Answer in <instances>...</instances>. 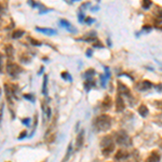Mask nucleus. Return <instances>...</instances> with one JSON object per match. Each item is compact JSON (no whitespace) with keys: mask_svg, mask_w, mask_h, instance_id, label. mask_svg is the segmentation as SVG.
<instances>
[{"mask_svg":"<svg viewBox=\"0 0 162 162\" xmlns=\"http://www.w3.org/2000/svg\"><path fill=\"white\" fill-rule=\"evenodd\" d=\"M92 126L96 132H106L111 126V118L108 115H99L93 120Z\"/></svg>","mask_w":162,"mask_h":162,"instance_id":"nucleus-1","label":"nucleus"},{"mask_svg":"<svg viewBox=\"0 0 162 162\" xmlns=\"http://www.w3.org/2000/svg\"><path fill=\"white\" fill-rule=\"evenodd\" d=\"M116 143L119 146H122V147H128V146L132 145V142H131V138L130 136L128 135V133L126 131H119L117 133V137H116Z\"/></svg>","mask_w":162,"mask_h":162,"instance_id":"nucleus-2","label":"nucleus"},{"mask_svg":"<svg viewBox=\"0 0 162 162\" xmlns=\"http://www.w3.org/2000/svg\"><path fill=\"white\" fill-rule=\"evenodd\" d=\"M6 69H7L8 75L11 76L12 78H17L20 74L23 73V68L21 66H19L17 64L13 63V62H8Z\"/></svg>","mask_w":162,"mask_h":162,"instance_id":"nucleus-3","label":"nucleus"},{"mask_svg":"<svg viewBox=\"0 0 162 162\" xmlns=\"http://www.w3.org/2000/svg\"><path fill=\"white\" fill-rule=\"evenodd\" d=\"M118 94L121 96L126 95V97H132L130 89L126 86H124L122 82H120V81H118Z\"/></svg>","mask_w":162,"mask_h":162,"instance_id":"nucleus-4","label":"nucleus"},{"mask_svg":"<svg viewBox=\"0 0 162 162\" xmlns=\"http://www.w3.org/2000/svg\"><path fill=\"white\" fill-rule=\"evenodd\" d=\"M152 88V83L148 80H144V81H141L139 83L136 84V89L139 90V91H147V90L151 89Z\"/></svg>","mask_w":162,"mask_h":162,"instance_id":"nucleus-5","label":"nucleus"},{"mask_svg":"<svg viewBox=\"0 0 162 162\" xmlns=\"http://www.w3.org/2000/svg\"><path fill=\"white\" fill-rule=\"evenodd\" d=\"M84 144V130H81L76 138V149L79 150Z\"/></svg>","mask_w":162,"mask_h":162,"instance_id":"nucleus-6","label":"nucleus"},{"mask_svg":"<svg viewBox=\"0 0 162 162\" xmlns=\"http://www.w3.org/2000/svg\"><path fill=\"white\" fill-rule=\"evenodd\" d=\"M116 106H117V111H123L124 108H126V103L123 101V97L121 95H117V98H116Z\"/></svg>","mask_w":162,"mask_h":162,"instance_id":"nucleus-7","label":"nucleus"},{"mask_svg":"<svg viewBox=\"0 0 162 162\" xmlns=\"http://www.w3.org/2000/svg\"><path fill=\"white\" fill-rule=\"evenodd\" d=\"M113 151H115V144H111V145H108L102 148V153L105 157H109Z\"/></svg>","mask_w":162,"mask_h":162,"instance_id":"nucleus-8","label":"nucleus"},{"mask_svg":"<svg viewBox=\"0 0 162 162\" xmlns=\"http://www.w3.org/2000/svg\"><path fill=\"white\" fill-rule=\"evenodd\" d=\"M36 30L37 31H39V33L46 34V35H50V36L55 35V34L57 33L56 30L53 29V28H42V27H36Z\"/></svg>","mask_w":162,"mask_h":162,"instance_id":"nucleus-9","label":"nucleus"},{"mask_svg":"<svg viewBox=\"0 0 162 162\" xmlns=\"http://www.w3.org/2000/svg\"><path fill=\"white\" fill-rule=\"evenodd\" d=\"M4 51H6V54H7V57L9 60H12L13 59V55H14V48L12 44H7L4 46Z\"/></svg>","mask_w":162,"mask_h":162,"instance_id":"nucleus-10","label":"nucleus"},{"mask_svg":"<svg viewBox=\"0 0 162 162\" xmlns=\"http://www.w3.org/2000/svg\"><path fill=\"white\" fill-rule=\"evenodd\" d=\"M145 162H160V153L157 152V151L151 152L150 156L146 159Z\"/></svg>","mask_w":162,"mask_h":162,"instance_id":"nucleus-11","label":"nucleus"},{"mask_svg":"<svg viewBox=\"0 0 162 162\" xmlns=\"http://www.w3.org/2000/svg\"><path fill=\"white\" fill-rule=\"evenodd\" d=\"M60 24L63 27H65V28H66L68 31H70V33H77V29H76V28H73L71 24H70L68 21H66V20H60Z\"/></svg>","mask_w":162,"mask_h":162,"instance_id":"nucleus-12","label":"nucleus"},{"mask_svg":"<svg viewBox=\"0 0 162 162\" xmlns=\"http://www.w3.org/2000/svg\"><path fill=\"white\" fill-rule=\"evenodd\" d=\"M128 157H129V152L124 150V149H120L119 151L116 153V156H115L116 160H123V159H126Z\"/></svg>","mask_w":162,"mask_h":162,"instance_id":"nucleus-13","label":"nucleus"},{"mask_svg":"<svg viewBox=\"0 0 162 162\" xmlns=\"http://www.w3.org/2000/svg\"><path fill=\"white\" fill-rule=\"evenodd\" d=\"M137 111H138V113L141 115L142 117H147L149 113V110H148V107L146 105H141L138 107V109H137Z\"/></svg>","mask_w":162,"mask_h":162,"instance_id":"nucleus-14","label":"nucleus"},{"mask_svg":"<svg viewBox=\"0 0 162 162\" xmlns=\"http://www.w3.org/2000/svg\"><path fill=\"white\" fill-rule=\"evenodd\" d=\"M111 144H113V138L110 136H105V137H103L102 142H101V147L103 148V147H106V146L111 145Z\"/></svg>","mask_w":162,"mask_h":162,"instance_id":"nucleus-15","label":"nucleus"},{"mask_svg":"<svg viewBox=\"0 0 162 162\" xmlns=\"http://www.w3.org/2000/svg\"><path fill=\"white\" fill-rule=\"evenodd\" d=\"M102 107L103 109H109L110 107H111V98H110L109 96H106L104 101L102 102Z\"/></svg>","mask_w":162,"mask_h":162,"instance_id":"nucleus-16","label":"nucleus"},{"mask_svg":"<svg viewBox=\"0 0 162 162\" xmlns=\"http://www.w3.org/2000/svg\"><path fill=\"white\" fill-rule=\"evenodd\" d=\"M42 94L44 96H48V76H43V83H42Z\"/></svg>","mask_w":162,"mask_h":162,"instance_id":"nucleus-17","label":"nucleus"},{"mask_svg":"<svg viewBox=\"0 0 162 162\" xmlns=\"http://www.w3.org/2000/svg\"><path fill=\"white\" fill-rule=\"evenodd\" d=\"M93 86H95V81L92 79H86V82H84V88H86V91H89L90 89H92Z\"/></svg>","mask_w":162,"mask_h":162,"instance_id":"nucleus-18","label":"nucleus"},{"mask_svg":"<svg viewBox=\"0 0 162 162\" xmlns=\"http://www.w3.org/2000/svg\"><path fill=\"white\" fill-rule=\"evenodd\" d=\"M24 35H25V30L15 29L13 31V34H12V38H13V39H19V38H21V37L24 36Z\"/></svg>","mask_w":162,"mask_h":162,"instance_id":"nucleus-19","label":"nucleus"},{"mask_svg":"<svg viewBox=\"0 0 162 162\" xmlns=\"http://www.w3.org/2000/svg\"><path fill=\"white\" fill-rule=\"evenodd\" d=\"M71 151H73V143L70 142V143H69V145H68V148H67L66 153H65V157H64L63 161H62V162H66L67 160L69 159L70 155H71Z\"/></svg>","mask_w":162,"mask_h":162,"instance_id":"nucleus-20","label":"nucleus"},{"mask_svg":"<svg viewBox=\"0 0 162 162\" xmlns=\"http://www.w3.org/2000/svg\"><path fill=\"white\" fill-rule=\"evenodd\" d=\"M94 75H95V70L94 69H88L86 73L83 74V77H84L86 79H92Z\"/></svg>","mask_w":162,"mask_h":162,"instance_id":"nucleus-21","label":"nucleus"},{"mask_svg":"<svg viewBox=\"0 0 162 162\" xmlns=\"http://www.w3.org/2000/svg\"><path fill=\"white\" fill-rule=\"evenodd\" d=\"M61 77H62L63 79H65V80H68L69 82H71V81H73V78H71L70 74L68 73V71H63V73L61 74Z\"/></svg>","mask_w":162,"mask_h":162,"instance_id":"nucleus-22","label":"nucleus"},{"mask_svg":"<svg viewBox=\"0 0 162 162\" xmlns=\"http://www.w3.org/2000/svg\"><path fill=\"white\" fill-rule=\"evenodd\" d=\"M20 60H21V62H22V63L28 64V63H29V61H30V57H27L26 56V53H24L23 55H21Z\"/></svg>","mask_w":162,"mask_h":162,"instance_id":"nucleus-23","label":"nucleus"},{"mask_svg":"<svg viewBox=\"0 0 162 162\" xmlns=\"http://www.w3.org/2000/svg\"><path fill=\"white\" fill-rule=\"evenodd\" d=\"M4 73V55L0 53V74Z\"/></svg>","mask_w":162,"mask_h":162,"instance_id":"nucleus-24","label":"nucleus"},{"mask_svg":"<svg viewBox=\"0 0 162 162\" xmlns=\"http://www.w3.org/2000/svg\"><path fill=\"white\" fill-rule=\"evenodd\" d=\"M23 97L25 99H28V101H30V102H35V97H34V95H31V94H24Z\"/></svg>","mask_w":162,"mask_h":162,"instance_id":"nucleus-25","label":"nucleus"},{"mask_svg":"<svg viewBox=\"0 0 162 162\" xmlns=\"http://www.w3.org/2000/svg\"><path fill=\"white\" fill-rule=\"evenodd\" d=\"M29 41L31 42V44H33V46H41V44H42V43L40 42V41H38V40H36V39H34V38H29Z\"/></svg>","mask_w":162,"mask_h":162,"instance_id":"nucleus-26","label":"nucleus"},{"mask_svg":"<svg viewBox=\"0 0 162 162\" xmlns=\"http://www.w3.org/2000/svg\"><path fill=\"white\" fill-rule=\"evenodd\" d=\"M107 79H108V78H107L105 75H101V83H102L103 88L106 86V81H107Z\"/></svg>","mask_w":162,"mask_h":162,"instance_id":"nucleus-27","label":"nucleus"},{"mask_svg":"<svg viewBox=\"0 0 162 162\" xmlns=\"http://www.w3.org/2000/svg\"><path fill=\"white\" fill-rule=\"evenodd\" d=\"M26 136H27V131H22L21 134L19 135V137H17V139H19V141H22V139L25 138Z\"/></svg>","mask_w":162,"mask_h":162,"instance_id":"nucleus-28","label":"nucleus"},{"mask_svg":"<svg viewBox=\"0 0 162 162\" xmlns=\"http://www.w3.org/2000/svg\"><path fill=\"white\" fill-rule=\"evenodd\" d=\"M150 6H151V2H150V1H144V2H143V8H144L145 10H147Z\"/></svg>","mask_w":162,"mask_h":162,"instance_id":"nucleus-29","label":"nucleus"},{"mask_svg":"<svg viewBox=\"0 0 162 162\" xmlns=\"http://www.w3.org/2000/svg\"><path fill=\"white\" fill-rule=\"evenodd\" d=\"M4 104H1V106H0V122H1V119H2V116H4Z\"/></svg>","mask_w":162,"mask_h":162,"instance_id":"nucleus-30","label":"nucleus"},{"mask_svg":"<svg viewBox=\"0 0 162 162\" xmlns=\"http://www.w3.org/2000/svg\"><path fill=\"white\" fill-rule=\"evenodd\" d=\"M29 122H30V118H25V119H22V123L25 124L26 126H29Z\"/></svg>","mask_w":162,"mask_h":162,"instance_id":"nucleus-31","label":"nucleus"},{"mask_svg":"<svg viewBox=\"0 0 162 162\" xmlns=\"http://www.w3.org/2000/svg\"><path fill=\"white\" fill-rule=\"evenodd\" d=\"M84 22H86V24H92L93 22H94V20H93L92 17H86V19H84Z\"/></svg>","mask_w":162,"mask_h":162,"instance_id":"nucleus-32","label":"nucleus"},{"mask_svg":"<svg viewBox=\"0 0 162 162\" xmlns=\"http://www.w3.org/2000/svg\"><path fill=\"white\" fill-rule=\"evenodd\" d=\"M92 55V49H88L86 50V56H91Z\"/></svg>","mask_w":162,"mask_h":162,"instance_id":"nucleus-33","label":"nucleus"},{"mask_svg":"<svg viewBox=\"0 0 162 162\" xmlns=\"http://www.w3.org/2000/svg\"><path fill=\"white\" fill-rule=\"evenodd\" d=\"M83 19H84V15L81 12H79V21L80 22H83Z\"/></svg>","mask_w":162,"mask_h":162,"instance_id":"nucleus-34","label":"nucleus"},{"mask_svg":"<svg viewBox=\"0 0 162 162\" xmlns=\"http://www.w3.org/2000/svg\"><path fill=\"white\" fill-rule=\"evenodd\" d=\"M4 13V6H2V4L0 2V16H1V14Z\"/></svg>","mask_w":162,"mask_h":162,"instance_id":"nucleus-35","label":"nucleus"},{"mask_svg":"<svg viewBox=\"0 0 162 162\" xmlns=\"http://www.w3.org/2000/svg\"><path fill=\"white\" fill-rule=\"evenodd\" d=\"M93 46H95V48H103V46L98 42V41H97V42H96V44H94Z\"/></svg>","mask_w":162,"mask_h":162,"instance_id":"nucleus-36","label":"nucleus"},{"mask_svg":"<svg viewBox=\"0 0 162 162\" xmlns=\"http://www.w3.org/2000/svg\"><path fill=\"white\" fill-rule=\"evenodd\" d=\"M161 14H162V11H161Z\"/></svg>","mask_w":162,"mask_h":162,"instance_id":"nucleus-37","label":"nucleus"}]
</instances>
